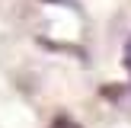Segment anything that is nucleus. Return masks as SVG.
<instances>
[{"instance_id": "nucleus-1", "label": "nucleus", "mask_w": 131, "mask_h": 128, "mask_svg": "<svg viewBox=\"0 0 131 128\" xmlns=\"http://www.w3.org/2000/svg\"><path fill=\"white\" fill-rule=\"evenodd\" d=\"M48 128H80V125H77V122L74 119H70V115H58V119L54 122H51V125Z\"/></svg>"}, {"instance_id": "nucleus-2", "label": "nucleus", "mask_w": 131, "mask_h": 128, "mask_svg": "<svg viewBox=\"0 0 131 128\" xmlns=\"http://www.w3.org/2000/svg\"><path fill=\"white\" fill-rule=\"evenodd\" d=\"M125 64H128V70H131V38H128V45H125Z\"/></svg>"}]
</instances>
